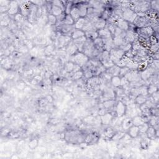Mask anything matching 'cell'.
I'll return each instance as SVG.
<instances>
[{
    "instance_id": "cb8c5ba5",
    "label": "cell",
    "mask_w": 159,
    "mask_h": 159,
    "mask_svg": "<svg viewBox=\"0 0 159 159\" xmlns=\"http://www.w3.org/2000/svg\"><path fill=\"white\" fill-rule=\"evenodd\" d=\"M97 31H98V37L102 39H107V38L112 37V34H111L110 31L108 30V29L107 27H105L104 29H100Z\"/></svg>"
},
{
    "instance_id": "60d3db41",
    "label": "cell",
    "mask_w": 159,
    "mask_h": 159,
    "mask_svg": "<svg viewBox=\"0 0 159 159\" xmlns=\"http://www.w3.org/2000/svg\"><path fill=\"white\" fill-rule=\"evenodd\" d=\"M115 88L116 89L114 90V92H115V95H116V99L117 98H120V99H121V98H123V96L126 95L125 89L123 88V87H121V86H119V87Z\"/></svg>"
},
{
    "instance_id": "ee69618b",
    "label": "cell",
    "mask_w": 159,
    "mask_h": 159,
    "mask_svg": "<svg viewBox=\"0 0 159 159\" xmlns=\"http://www.w3.org/2000/svg\"><path fill=\"white\" fill-rule=\"evenodd\" d=\"M47 22L50 26H55L57 24V18L52 14H48Z\"/></svg>"
},
{
    "instance_id": "f546056e",
    "label": "cell",
    "mask_w": 159,
    "mask_h": 159,
    "mask_svg": "<svg viewBox=\"0 0 159 159\" xmlns=\"http://www.w3.org/2000/svg\"><path fill=\"white\" fill-rule=\"evenodd\" d=\"M75 24V21L73 19V18H71V16L70 15V14H66L64 20L59 22L57 23V25H69V26H74Z\"/></svg>"
},
{
    "instance_id": "3957f363",
    "label": "cell",
    "mask_w": 159,
    "mask_h": 159,
    "mask_svg": "<svg viewBox=\"0 0 159 159\" xmlns=\"http://www.w3.org/2000/svg\"><path fill=\"white\" fill-rule=\"evenodd\" d=\"M97 59L99 60L101 63L106 68V69H108L114 65L110 59L109 52L108 50H103L99 54Z\"/></svg>"
},
{
    "instance_id": "4316f807",
    "label": "cell",
    "mask_w": 159,
    "mask_h": 159,
    "mask_svg": "<svg viewBox=\"0 0 159 159\" xmlns=\"http://www.w3.org/2000/svg\"><path fill=\"white\" fill-rule=\"evenodd\" d=\"M106 24H107V21L106 20L102 19V18H99L93 24L95 29L96 31H99L106 27Z\"/></svg>"
},
{
    "instance_id": "277c9868",
    "label": "cell",
    "mask_w": 159,
    "mask_h": 159,
    "mask_svg": "<svg viewBox=\"0 0 159 159\" xmlns=\"http://www.w3.org/2000/svg\"><path fill=\"white\" fill-rule=\"evenodd\" d=\"M122 14L121 18L130 24H133L137 17V14L131 8L121 9Z\"/></svg>"
},
{
    "instance_id": "836d02e7",
    "label": "cell",
    "mask_w": 159,
    "mask_h": 159,
    "mask_svg": "<svg viewBox=\"0 0 159 159\" xmlns=\"http://www.w3.org/2000/svg\"><path fill=\"white\" fill-rule=\"evenodd\" d=\"M148 98H149V96H143V95H139L134 99V103L139 105V106H140L143 104L145 103L147 99H148Z\"/></svg>"
},
{
    "instance_id": "f907efd6",
    "label": "cell",
    "mask_w": 159,
    "mask_h": 159,
    "mask_svg": "<svg viewBox=\"0 0 159 159\" xmlns=\"http://www.w3.org/2000/svg\"><path fill=\"white\" fill-rule=\"evenodd\" d=\"M139 95L148 96V85H143L139 87Z\"/></svg>"
},
{
    "instance_id": "91938a15",
    "label": "cell",
    "mask_w": 159,
    "mask_h": 159,
    "mask_svg": "<svg viewBox=\"0 0 159 159\" xmlns=\"http://www.w3.org/2000/svg\"><path fill=\"white\" fill-rule=\"evenodd\" d=\"M107 112H108V110L106 109L104 107H103L102 108L99 109V111H98V114H99V115H100V116H103V115L107 113Z\"/></svg>"
},
{
    "instance_id": "c3c4849f",
    "label": "cell",
    "mask_w": 159,
    "mask_h": 159,
    "mask_svg": "<svg viewBox=\"0 0 159 159\" xmlns=\"http://www.w3.org/2000/svg\"><path fill=\"white\" fill-rule=\"evenodd\" d=\"M149 127V124L148 123H145L141 124L140 126H138L139 129V132L140 134H145L147 131V129Z\"/></svg>"
},
{
    "instance_id": "44dd1931",
    "label": "cell",
    "mask_w": 159,
    "mask_h": 159,
    "mask_svg": "<svg viewBox=\"0 0 159 159\" xmlns=\"http://www.w3.org/2000/svg\"><path fill=\"white\" fill-rule=\"evenodd\" d=\"M117 133L118 131L115 128H114L113 127H109L105 130L104 135L106 138L108 139H112V138Z\"/></svg>"
},
{
    "instance_id": "7402d4cb",
    "label": "cell",
    "mask_w": 159,
    "mask_h": 159,
    "mask_svg": "<svg viewBox=\"0 0 159 159\" xmlns=\"http://www.w3.org/2000/svg\"><path fill=\"white\" fill-rule=\"evenodd\" d=\"M103 44H104V50H108L109 52L111 49H112L115 47L112 37L103 39Z\"/></svg>"
},
{
    "instance_id": "e0dca14e",
    "label": "cell",
    "mask_w": 159,
    "mask_h": 159,
    "mask_svg": "<svg viewBox=\"0 0 159 159\" xmlns=\"http://www.w3.org/2000/svg\"><path fill=\"white\" fill-rule=\"evenodd\" d=\"M146 135L148 139L153 140L158 137V130L156 129L154 127L149 126Z\"/></svg>"
},
{
    "instance_id": "d590c367",
    "label": "cell",
    "mask_w": 159,
    "mask_h": 159,
    "mask_svg": "<svg viewBox=\"0 0 159 159\" xmlns=\"http://www.w3.org/2000/svg\"><path fill=\"white\" fill-rule=\"evenodd\" d=\"M85 37H86V39L93 40V41L98 37V31L96 30L86 31V32H85Z\"/></svg>"
},
{
    "instance_id": "7a4b0ae2",
    "label": "cell",
    "mask_w": 159,
    "mask_h": 159,
    "mask_svg": "<svg viewBox=\"0 0 159 159\" xmlns=\"http://www.w3.org/2000/svg\"><path fill=\"white\" fill-rule=\"evenodd\" d=\"M90 59L85 54L81 52H78L75 55L70 56V61L74 63L75 64L83 67L86 64H87Z\"/></svg>"
},
{
    "instance_id": "d4e9b609",
    "label": "cell",
    "mask_w": 159,
    "mask_h": 159,
    "mask_svg": "<svg viewBox=\"0 0 159 159\" xmlns=\"http://www.w3.org/2000/svg\"><path fill=\"white\" fill-rule=\"evenodd\" d=\"M121 125L122 129L124 130V131H127V130L133 125L132 118L127 117L126 118L124 119L122 121Z\"/></svg>"
},
{
    "instance_id": "9c48e42d",
    "label": "cell",
    "mask_w": 159,
    "mask_h": 159,
    "mask_svg": "<svg viewBox=\"0 0 159 159\" xmlns=\"http://www.w3.org/2000/svg\"><path fill=\"white\" fill-rule=\"evenodd\" d=\"M57 30H59L61 35L70 36L75 30V27L74 26L69 25H57Z\"/></svg>"
},
{
    "instance_id": "52a82bcc",
    "label": "cell",
    "mask_w": 159,
    "mask_h": 159,
    "mask_svg": "<svg viewBox=\"0 0 159 159\" xmlns=\"http://www.w3.org/2000/svg\"><path fill=\"white\" fill-rule=\"evenodd\" d=\"M114 109V112L116 116H117L118 118H122L126 115L127 106L124 105L121 101L119 100L116 103Z\"/></svg>"
},
{
    "instance_id": "5bb4252c",
    "label": "cell",
    "mask_w": 159,
    "mask_h": 159,
    "mask_svg": "<svg viewBox=\"0 0 159 159\" xmlns=\"http://www.w3.org/2000/svg\"><path fill=\"white\" fill-rule=\"evenodd\" d=\"M19 5L18 2L15 1H11L9 9H8V14L9 15L15 16L17 14L19 13Z\"/></svg>"
},
{
    "instance_id": "4dcf8cb0",
    "label": "cell",
    "mask_w": 159,
    "mask_h": 159,
    "mask_svg": "<svg viewBox=\"0 0 159 159\" xmlns=\"http://www.w3.org/2000/svg\"><path fill=\"white\" fill-rule=\"evenodd\" d=\"M112 39L114 47L116 48H119L126 41L125 39L121 36H113Z\"/></svg>"
},
{
    "instance_id": "6f0895ef",
    "label": "cell",
    "mask_w": 159,
    "mask_h": 159,
    "mask_svg": "<svg viewBox=\"0 0 159 159\" xmlns=\"http://www.w3.org/2000/svg\"><path fill=\"white\" fill-rule=\"evenodd\" d=\"M38 146V140L37 139H33L31 140L29 143V147L32 150L35 149Z\"/></svg>"
},
{
    "instance_id": "8d00e7d4",
    "label": "cell",
    "mask_w": 159,
    "mask_h": 159,
    "mask_svg": "<svg viewBox=\"0 0 159 159\" xmlns=\"http://www.w3.org/2000/svg\"><path fill=\"white\" fill-rule=\"evenodd\" d=\"M86 21L85 18H80L78 19L77 21L75 22V24L74 25L75 29H78V30H82L84 27L85 23Z\"/></svg>"
},
{
    "instance_id": "f1b7e54d",
    "label": "cell",
    "mask_w": 159,
    "mask_h": 159,
    "mask_svg": "<svg viewBox=\"0 0 159 159\" xmlns=\"http://www.w3.org/2000/svg\"><path fill=\"white\" fill-rule=\"evenodd\" d=\"M86 39H86V37L85 36H84V37L77 39L72 40H73V42H74V44L77 47L79 52H81L83 47V45L85 44V42H86Z\"/></svg>"
},
{
    "instance_id": "5b68a950",
    "label": "cell",
    "mask_w": 159,
    "mask_h": 159,
    "mask_svg": "<svg viewBox=\"0 0 159 159\" xmlns=\"http://www.w3.org/2000/svg\"><path fill=\"white\" fill-rule=\"evenodd\" d=\"M125 52L119 48H116L111 49L109 51L110 59L114 65H117L120 60L124 56Z\"/></svg>"
},
{
    "instance_id": "4fadbf2b",
    "label": "cell",
    "mask_w": 159,
    "mask_h": 159,
    "mask_svg": "<svg viewBox=\"0 0 159 159\" xmlns=\"http://www.w3.org/2000/svg\"><path fill=\"white\" fill-rule=\"evenodd\" d=\"M102 97L104 99V102L106 100H111V99L116 100V95H115L114 90H112V88L109 87L103 89Z\"/></svg>"
},
{
    "instance_id": "1f68e13d",
    "label": "cell",
    "mask_w": 159,
    "mask_h": 159,
    "mask_svg": "<svg viewBox=\"0 0 159 159\" xmlns=\"http://www.w3.org/2000/svg\"><path fill=\"white\" fill-rule=\"evenodd\" d=\"M70 15L71 16V18H73V19L74 20V21H77L78 19L80 18V12H79V10L77 8V6L74 5L73 8L71 9L70 13Z\"/></svg>"
},
{
    "instance_id": "ffe728a7",
    "label": "cell",
    "mask_w": 159,
    "mask_h": 159,
    "mask_svg": "<svg viewBox=\"0 0 159 159\" xmlns=\"http://www.w3.org/2000/svg\"><path fill=\"white\" fill-rule=\"evenodd\" d=\"M66 52L70 56L74 55L75 54H77L78 52H79L77 47L74 44L73 40H71L69 43L68 45L66 47Z\"/></svg>"
},
{
    "instance_id": "603a6c76",
    "label": "cell",
    "mask_w": 159,
    "mask_h": 159,
    "mask_svg": "<svg viewBox=\"0 0 159 159\" xmlns=\"http://www.w3.org/2000/svg\"><path fill=\"white\" fill-rule=\"evenodd\" d=\"M121 68L118 67L117 65H114L112 67L106 70V71L109 74L111 77L119 76Z\"/></svg>"
},
{
    "instance_id": "b9f144b4",
    "label": "cell",
    "mask_w": 159,
    "mask_h": 159,
    "mask_svg": "<svg viewBox=\"0 0 159 159\" xmlns=\"http://www.w3.org/2000/svg\"><path fill=\"white\" fill-rule=\"evenodd\" d=\"M132 119H133V125L136 126H137V127L140 126L143 123H146L145 121H144L143 118L140 115L136 116H135L133 118H132Z\"/></svg>"
},
{
    "instance_id": "9a60e30c",
    "label": "cell",
    "mask_w": 159,
    "mask_h": 159,
    "mask_svg": "<svg viewBox=\"0 0 159 159\" xmlns=\"http://www.w3.org/2000/svg\"><path fill=\"white\" fill-rule=\"evenodd\" d=\"M72 40V39L70 36L60 35L58 39V42H59V48L61 49L64 47H67L69 43Z\"/></svg>"
},
{
    "instance_id": "11a10c76",
    "label": "cell",
    "mask_w": 159,
    "mask_h": 159,
    "mask_svg": "<svg viewBox=\"0 0 159 159\" xmlns=\"http://www.w3.org/2000/svg\"><path fill=\"white\" fill-rule=\"evenodd\" d=\"M159 9V1L150 2V9L158 12Z\"/></svg>"
},
{
    "instance_id": "db71d44e",
    "label": "cell",
    "mask_w": 159,
    "mask_h": 159,
    "mask_svg": "<svg viewBox=\"0 0 159 159\" xmlns=\"http://www.w3.org/2000/svg\"><path fill=\"white\" fill-rule=\"evenodd\" d=\"M106 27H107L108 29V30L110 31L111 34H112V36H113V35H114V34L115 33V31H116V29L117 26H116L115 24H110V23L107 22Z\"/></svg>"
},
{
    "instance_id": "f35d334b",
    "label": "cell",
    "mask_w": 159,
    "mask_h": 159,
    "mask_svg": "<svg viewBox=\"0 0 159 159\" xmlns=\"http://www.w3.org/2000/svg\"><path fill=\"white\" fill-rule=\"evenodd\" d=\"M149 126L154 127L156 129H158V124H159V118L158 116H152L150 117L149 122H148Z\"/></svg>"
},
{
    "instance_id": "8992f818",
    "label": "cell",
    "mask_w": 159,
    "mask_h": 159,
    "mask_svg": "<svg viewBox=\"0 0 159 159\" xmlns=\"http://www.w3.org/2000/svg\"><path fill=\"white\" fill-rule=\"evenodd\" d=\"M136 31L138 36L143 38H150L154 36L155 32L154 29L151 26L142 27V28H136Z\"/></svg>"
},
{
    "instance_id": "d6a6232c",
    "label": "cell",
    "mask_w": 159,
    "mask_h": 159,
    "mask_svg": "<svg viewBox=\"0 0 159 159\" xmlns=\"http://www.w3.org/2000/svg\"><path fill=\"white\" fill-rule=\"evenodd\" d=\"M93 44L95 47L101 52L104 50V44H103V40L102 39L99 37L96 38L93 40Z\"/></svg>"
},
{
    "instance_id": "bcb514c9",
    "label": "cell",
    "mask_w": 159,
    "mask_h": 159,
    "mask_svg": "<svg viewBox=\"0 0 159 159\" xmlns=\"http://www.w3.org/2000/svg\"><path fill=\"white\" fill-rule=\"evenodd\" d=\"M83 77V72L81 69L71 74V79L74 80H81Z\"/></svg>"
},
{
    "instance_id": "ba28073f",
    "label": "cell",
    "mask_w": 159,
    "mask_h": 159,
    "mask_svg": "<svg viewBox=\"0 0 159 159\" xmlns=\"http://www.w3.org/2000/svg\"><path fill=\"white\" fill-rule=\"evenodd\" d=\"M133 24L136 26V28L151 26L150 19L146 15L144 16H137L133 22Z\"/></svg>"
},
{
    "instance_id": "e575fe53",
    "label": "cell",
    "mask_w": 159,
    "mask_h": 159,
    "mask_svg": "<svg viewBox=\"0 0 159 159\" xmlns=\"http://www.w3.org/2000/svg\"><path fill=\"white\" fill-rule=\"evenodd\" d=\"M85 19H86V18H85ZM82 30L84 32H86V31H93V30H96V29H95V28L93 23H92L91 21H90L87 19H86V21H85L84 27H83Z\"/></svg>"
},
{
    "instance_id": "f5cc1de1",
    "label": "cell",
    "mask_w": 159,
    "mask_h": 159,
    "mask_svg": "<svg viewBox=\"0 0 159 159\" xmlns=\"http://www.w3.org/2000/svg\"><path fill=\"white\" fill-rule=\"evenodd\" d=\"M149 65V62L147 61L143 62H142V63L139 64V66H138L137 71H139V72L143 71L144 70H146L147 68Z\"/></svg>"
},
{
    "instance_id": "8fae6325",
    "label": "cell",
    "mask_w": 159,
    "mask_h": 159,
    "mask_svg": "<svg viewBox=\"0 0 159 159\" xmlns=\"http://www.w3.org/2000/svg\"><path fill=\"white\" fill-rule=\"evenodd\" d=\"M124 77H125L129 83H133L141 80L140 72L137 70H130Z\"/></svg>"
},
{
    "instance_id": "9f6ffc18",
    "label": "cell",
    "mask_w": 159,
    "mask_h": 159,
    "mask_svg": "<svg viewBox=\"0 0 159 159\" xmlns=\"http://www.w3.org/2000/svg\"><path fill=\"white\" fill-rule=\"evenodd\" d=\"M130 71V69L127 67H122L120 69V72H119V76L122 78L124 77L127 74H128Z\"/></svg>"
},
{
    "instance_id": "83f0119b",
    "label": "cell",
    "mask_w": 159,
    "mask_h": 159,
    "mask_svg": "<svg viewBox=\"0 0 159 159\" xmlns=\"http://www.w3.org/2000/svg\"><path fill=\"white\" fill-rule=\"evenodd\" d=\"M64 11L61 8L57 6H55V5H52L50 14H53L54 16H55L57 18V17L61 16L62 14H64Z\"/></svg>"
},
{
    "instance_id": "7c38bea8",
    "label": "cell",
    "mask_w": 159,
    "mask_h": 159,
    "mask_svg": "<svg viewBox=\"0 0 159 159\" xmlns=\"http://www.w3.org/2000/svg\"><path fill=\"white\" fill-rule=\"evenodd\" d=\"M87 85L90 88L92 89H96V88H99L100 85H102V82H101L99 77L95 76L87 80Z\"/></svg>"
},
{
    "instance_id": "ab89813d",
    "label": "cell",
    "mask_w": 159,
    "mask_h": 159,
    "mask_svg": "<svg viewBox=\"0 0 159 159\" xmlns=\"http://www.w3.org/2000/svg\"><path fill=\"white\" fill-rule=\"evenodd\" d=\"M84 36H85V32L83 30H78V29H75L71 35V37L72 40L77 39Z\"/></svg>"
},
{
    "instance_id": "816d5d0a",
    "label": "cell",
    "mask_w": 159,
    "mask_h": 159,
    "mask_svg": "<svg viewBox=\"0 0 159 159\" xmlns=\"http://www.w3.org/2000/svg\"><path fill=\"white\" fill-rule=\"evenodd\" d=\"M138 66L139 64L135 63L134 62H133L132 60L129 62V64L127 65V67H128L130 70H137L138 68Z\"/></svg>"
},
{
    "instance_id": "ac0fdd59",
    "label": "cell",
    "mask_w": 159,
    "mask_h": 159,
    "mask_svg": "<svg viewBox=\"0 0 159 159\" xmlns=\"http://www.w3.org/2000/svg\"><path fill=\"white\" fill-rule=\"evenodd\" d=\"M127 134L131 138H133V139L137 138L139 136H140L139 127L137 126L133 125L127 131Z\"/></svg>"
},
{
    "instance_id": "74e56055",
    "label": "cell",
    "mask_w": 159,
    "mask_h": 159,
    "mask_svg": "<svg viewBox=\"0 0 159 159\" xmlns=\"http://www.w3.org/2000/svg\"><path fill=\"white\" fill-rule=\"evenodd\" d=\"M121 78L119 76L112 77L110 83L113 87L118 88L121 86Z\"/></svg>"
},
{
    "instance_id": "681fc988",
    "label": "cell",
    "mask_w": 159,
    "mask_h": 159,
    "mask_svg": "<svg viewBox=\"0 0 159 159\" xmlns=\"http://www.w3.org/2000/svg\"><path fill=\"white\" fill-rule=\"evenodd\" d=\"M74 6V2H71V1L67 2L65 6V13L66 14H70V11L71 9L73 8Z\"/></svg>"
},
{
    "instance_id": "7dc6e473",
    "label": "cell",
    "mask_w": 159,
    "mask_h": 159,
    "mask_svg": "<svg viewBox=\"0 0 159 159\" xmlns=\"http://www.w3.org/2000/svg\"><path fill=\"white\" fill-rule=\"evenodd\" d=\"M119 49H121L124 52H126L127 51L132 50V44L126 40L124 44L119 47Z\"/></svg>"
},
{
    "instance_id": "6da1fadb",
    "label": "cell",
    "mask_w": 159,
    "mask_h": 159,
    "mask_svg": "<svg viewBox=\"0 0 159 159\" xmlns=\"http://www.w3.org/2000/svg\"><path fill=\"white\" fill-rule=\"evenodd\" d=\"M86 134L80 130L70 129L64 134V139L67 142L71 144H80L85 143Z\"/></svg>"
},
{
    "instance_id": "30bf717a",
    "label": "cell",
    "mask_w": 159,
    "mask_h": 159,
    "mask_svg": "<svg viewBox=\"0 0 159 159\" xmlns=\"http://www.w3.org/2000/svg\"><path fill=\"white\" fill-rule=\"evenodd\" d=\"M99 135L98 133L96 132H92L88 134H86V136L85 137V143L86 144H87L88 146H92L98 143L99 139Z\"/></svg>"
},
{
    "instance_id": "f6af8a7d",
    "label": "cell",
    "mask_w": 159,
    "mask_h": 159,
    "mask_svg": "<svg viewBox=\"0 0 159 159\" xmlns=\"http://www.w3.org/2000/svg\"><path fill=\"white\" fill-rule=\"evenodd\" d=\"M158 91V85L154 84H149L148 85V95L149 96L152 95L156 92Z\"/></svg>"
},
{
    "instance_id": "484cf974",
    "label": "cell",
    "mask_w": 159,
    "mask_h": 159,
    "mask_svg": "<svg viewBox=\"0 0 159 159\" xmlns=\"http://www.w3.org/2000/svg\"><path fill=\"white\" fill-rule=\"evenodd\" d=\"M116 103L115 99L106 100L103 102V107H104L106 109H107L108 112H112V109L114 108Z\"/></svg>"
},
{
    "instance_id": "d6986e66",
    "label": "cell",
    "mask_w": 159,
    "mask_h": 159,
    "mask_svg": "<svg viewBox=\"0 0 159 159\" xmlns=\"http://www.w3.org/2000/svg\"><path fill=\"white\" fill-rule=\"evenodd\" d=\"M115 25L118 28L121 29V30L124 31H127L130 28V23H129L126 21L124 20L121 18H119L117 21V22H116Z\"/></svg>"
},
{
    "instance_id": "2e32d148",
    "label": "cell",
    "mask_w": 159,
    "mask_h": 159,
    "mask_svg": "<svg viewBox=\"0 0 159 159\" xmlns=\"http://www.w3.org/2000/svg\"><path fill=\"white\" fill-rule=\"evenodd\" d=\"M114 116L112 112H108L105 114L101 116V123L103 125H108L111 123Z\"/></svg>"
},
{
    "instance_id": "7bdbcfd3",
    "label": "cell",
    "mask_w": 159,
    "mask_h": 159,
    "mask_svg": "<svg viewBox=\"0 0 159 159\" xmlns=\"http://www.w3.org/2000/svg\"><path fill=\"white\" fill-rule=\"evenodd\" d=\"M131 60V59H130L129 58L127 57L126 56H124L122 59L120 60V61L118 62V64H117V65L118 67H119L120 68L122 67H126L127 65L129 64V62Z\"/></svg>"
},
{
    "instance_id": "680465c9",
    "label": "cell",
    "mask_w": 159,
    "mask_h": 159,
    "mask_svg": "<svg viewBox=\"0 0 159 159\" xmlns=\"http://www.w3.org/2000/svg\"><path fill=\"white\" fill-rule=\"evenodd\" d=\"M150 114L152 116H158V106H155L152 108L150 109Z\"/></svg>"
}]
</instances>
